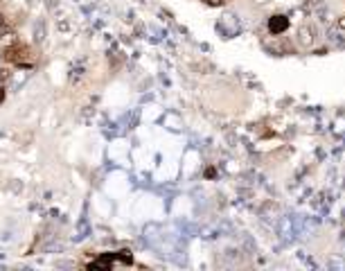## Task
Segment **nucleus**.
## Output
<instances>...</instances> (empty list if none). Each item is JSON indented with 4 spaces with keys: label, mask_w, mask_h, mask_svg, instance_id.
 Here are the masks:
<instances>
[{
    "label": "nucleus",
    "mask_w": 345,
    "mask_h": 271,
    "mask_svg": "<svg viewBox=\"0 0 345 271\" xmlns=\"http://www.w3.org/2000/svg\"><path fill=\"white\" fill-rule=\"evenodd\" d=\"M289 27V18L287 16H273L269 21V30L271 34H282Z\"/></svg>",
    "instance_id": "nucleus-3"
},
{
    "label": "nucleus",
    "mask_w": 345,
    "mask_h": 271,
    "mask_svg": "<svg viewBox=\"0 0 345 271\" xmlns=\"http://www.w3.org/2000/svg\"><path fill=\"white\" fill-rule=\"evenodd\" d=\"M339 30H341V32H345V16H341V18H339Z\"/></svg>",
    "instance_id": "nucleus-4"
},
{
    "label": "nucleus",
    "mask_w": 345,
    "mask_h": 271,
    "mask_svg": "<svg viewBox=\"0 0 345 271\" xmlns=\"http://www.w3.org/2000/svg\"><path fill=\"white\" fill-rule=\"evenodd\" d=\"M5 100V89H0V102Z\"/></svg>",
    "instance_id": "nucleus-7"
},
{
    "label": "nucleus",
    "mask_w": 345,
    "mask_h": 271,
    "mask_svg": "<svg viewBox=\"0 0 345 271\" xmlns=\"http://www.w3.org/2000/svg\"><path fill=\"white\" fill-rule=\"evenodd\" d=\"M205 2H208V5H221L223 0H205Z\"/></svg>",
    "instance_id": "nucleus-5"
},
{
    "label": "nucleus",
    "mask_w": 345,
    "mask_h": 271,
    "mask_svg": "<svg viewBox=\"0 0 345 271\" xmlns=\"http://www.w3.org/2000/svg\"><path fill=\"white\" fill-rule=\"evenodd\" d=\"M2 27H5V16L0 14V32H2Z\"/></svg>",
    "instance_id": "nucleus-6"
},
{
    "label": "nucleus",
    "mask_w": 345,
    "mask_h": 271,
    "mask_svg": "<svg viewBox=\"0 0 345 271\" xmlns=\"http://www.w3.org/2000/svg\"><path fill=\"white\" fill-rule=\"evenodd\" d=\"M298 43H300V47H311V45H314V27H309V25L298 27Z\"/></svg>",
    "instance_id": "nucleus-2"
},
{
    "label": "nucleus",
    "mask_w": 345,
    "mask_h": 271,
    "mask_svg": "<svg viewBox=\"0 0 345 271\" xmlns=\"http://www.w3.org/2000/svg\"><path fill=\"white\" fill-rule=\"evenodd\" d=\"M5 59L18 66H29V47L23 43H14L5 50Z\"/></svg>",
    "instance_id": "nucleus-1"
}]
</instances>
